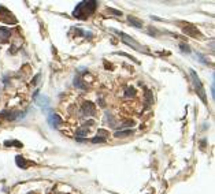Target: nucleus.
<instances>
[{
  "mask_svg": "<svg viewBox=\"0 0 215 194\" xmlns=\"http://www.w3.org/2000/svg\"><path fill=\"white\" fill-rule=\"evenodd\" d=\"M189 73H190L192 81H193V84H195V89H196V92H197V94H199V97L202 98L203 103H207V98H205V92H204V87H203V85H202V81L199 79L197 74L195 73V70H189Z\"/></svg>",
  "mask_w": 215,
  "mask_h": 194,
  "instance_id": "f257e3e1",
  "label": "nucleus"
},
{
  "mask_svg": "<svg viewBox=\"0 0 215 194\" xmlns=\"http://www.w3.org/2000/svg\"><path fill=\"white\" fill-rule=\"evenodd\" d=\"M39 93H40V90L34 92V94H33V100L36 101L37 105H40V107L42 108V111L48 110L49 108V98L47 96H39Z\"/></svg>",
  "mask_w": 215,
  "mask_h": 194,
  "instance_id": "f03ea898",
  "label": "nucleus"
},
{
  "mask_svg": "<svg viewBox=\"0 0 215 194\" xmlns=\"http://www.w3.org/2000/svg\"><path fill=\"white\" fill-rule=\"evenodd\" d=\"M47 122L52 129H58V126L62 123V118L59 116L58 113H55L54 111H49L48 118H47Z\"/></svg>",
  "mask_w": 215,
  "mask_h": 194,
  "instance_id": "7ed1b4c3",
  "label": "nucleus"
},
{
  "mask_svg": "<svg viewBox=\"0 0 215 194\" xmlns=\"http://www.w3.org/2000/svg\"><path fill=\"white\" fill-rule=\"evenodd\" d=\"M1 115L6 116L7 120H16V119H19V118L25 116V112H19V111H3Z\"/></svg>",
  "mask_w": 215,
  "mask_h": 194,
  "instance_id": "20e7f679",
  "label": "nucleus"
},
{
  "mask_svg": "<svg viewBox=\"0 0 215 194\" xmlns=\"http://www.w3.org/2000/svg\"><path fill=\"white\" fill-rule=\"evenodd\" d=\"M82 112H84L85 116H93L94 112H96V108H94L93 103L85 101V103L82 104Z\"/></svg>",
  "mask_w": 215,
  "mask_h": 194,
  "instance_id": "39448f33",
  "label": "nucleus"
},
{
  "mask_svg": "<svg viewBox=\"0 0 215 194\" xmlns=\"http://www.w3.org/2000/svg\"><path fill=\"white\" fill-rule=\"evenodd\" d=\"M112 30H114V32L117 33V34H119V36H121L122 39H123V42H126L127 45L133 47L134 49H140V45H138V44H137V42L134 41V39H130V37H129V36H126V34H123V33H119V32H117V30H115V29H112Z\"/></svg>",
  "mask_w": 215,
  "mask_h": 194,
  "instance_id": "423d86ee",
  "label": "nucleus"
},
{
  "mask_svg": "<svg viewBox=\"0 0 215 194\" xmlns=\"http://www.w3.org/2000/svg\"><path fill=\"white\" fill-rule=\"evenodd\" d=\"M11 36V30L8 27H0V41L7 42Z\"/></svg>",
  "mask_w": 215,
  "mask_h": 194,
  "instance_id": "0eeeda50",
  "label": "nucleus"
},
{
  "mask_svg": "<svg viewBox=\"0 0 215 194\" xmlns=\"http://www.w3.org/2000/svg\"><path fill=\"white\" fill-rule=\"evenodd\" d=\"M133 134V130L129 129V130H119V131H115L114 137L115 138H125V137H129Z\"/></svg>",
  "mask_w": 215,
  "mask_h": 194,
  "instance_id": "6e6552de",
  "label": "nucleus"
},
{
  "mask_svg": "<svg viewBox=\"0 0 215 194\" xmlns=\"http://www.w3.org/2000/svg\"><path fill=\"white\" fill-rule=\"evenodd\" d=\"M15 163H16V165H18L19 168H23V170H26V168H28L26 158L23 157V156H21V155L16 156V157H15Z\"/></svg>",
  "mask_w": 215,
  "mask_h": 194,
  "instance_id": "1a4fd4ad",
  "label": "nucleus"
},
{
  "mask_svg": "<svg viewBox=\"0 0 215 194\" xmlns=\"http://www.w3.org/2000/svg\"><path fill=\"white\" fill-rule=\"evenodd\" d=\"M74 86L78 87V89H86V86H85L84 81H82V78L80 75H75L74 77Z\"/></svg>",
  "mask_w": 215,
  "mask_h": 194,
  "instance_id": "9d476101",
  "label": "nucleus"
},
{
  "mask_svg": "<svg viewBox=\"0 0 215 194\" xmlns=\"http://www.w3.org/2000/svg\"><path fill=\"white\" fill-rule=\"evenodd\" d=\"M184 33H185V34H189V36H192V37H197V36H199V32H197L195 27H192V26L185 27V29H184Z\"/></svg>",
  "mask_w": 215,
  "mask_h": 194,
  "instance_id": "9b49d317",
  "label": "nucleus"
},
{
  "mask_svg": "<svg viewBox=\"0 0 215 194\" xmlns=\"http://www.w3.org/2000/svg\"><path fill=\"white\" fill-rule=\"evenodd\" d=\"M127 19H129V23H130L132 26H134V27H138V29H140V27H143V22H141V21H138L137 18H134V16H129Z\"/></svg>",
  "mask_w": 215,
  "mask_h": 194,
  "instance_id": "f8f14e48",
  "label": "nucleus"
},
{
  "mask_svg": "<svg viewBox=\"0 0 215 194\" xmlns=\"http://www.w3.org/2000/svg\"><path fill=\"white\" fill-rule=\"evenodd\" d=\"M107 141V137H103V136H94L93 138L91 139V142L92 144H103V142H106Z\"/></svg>",
  "mask_w": 215,
  "mask_h": 194,
  "instance_id": "ddd939ff",
  "label": "nucleus"
},
{
  "mask_svg": "<svg viewBox=\"0 0 215 194\" xmlns=\"http://www.w3.org/2000/svg\"><path fill=\"white\" fill-rule=\"evenodd\" d=\"M179 49H181L182 52H185V53H190V47H189L188 44L181 42V44H179Z\"/></svg>",
  "mask_w": 215,
  "mask_h": 194,
  "instance_id": "4468645a",
  "label": "nucleus"
},
{
  "mask_svg": "<svg viewBox=\"0 0 215 194\" xmlns=\"http://www.w3.org/2000/svg\"><path fill=\"white\" fill-rule=\"evenodd\" d=\"M4 145L6 146H22V144L21 142H18V141H6V142H4Z\"/></svg>",
  "mask_w": 215,
  "mask_h": 194,
  "instance_id": "2eb2a0df",
  "label": "nucleus"
},
{
  "mask_svg": "<svg viewBox=\"0 0 215 194\" xmlns=\"http://www.w3.org/2000/svg\"><path fill=\"white\" fill-rule=\"evenodd\" d=\"M133 126H134V122H133V120H126L125 123H122L119 129H125V127H133Z\"/></svg>",
  "mask_w": 215,
  "mask_h": 194,
  "instance_id": "dca6fc26",
  "label": "nucleus"
},
{
  "mask_svg": "<svg viewBox=\"0 0 215 194\" xmlns=\"http://www.w3.org/2000/svg\"><path fill=\"white\" fill-rule=\"evenodd\" d=\"M134 89L133 87H127L126 90H125V97H132V96H134Z\"/></svg>",
  "mask_w": 215,
  "mask_h": 194,
  "instance_id": "f3484780",
  "label": "nucleus"
},
{
  "mask_svg": "<svg viewBox=\"0 0 215 194\" xmlns=\"http://www.w3.org/2000/svg\"><path fill=\"white\" fill-rule=\"evenodd\" d=\"M88 134V130L86 129H80V130H77V136L75 137H84L85 138V136Z\"/></svg>",
  "mask_w": 215,
  "mask_h": 194,
  "instance_id": "a211bd4d",
  "label": "nucleus"
},
{
  "mask_svg": "<svg viewBox=\"0 0 215 194\" xmlns=\"http://www.w3.org/2000/svg\"><path fill=\"white\" fill-rule=\"evenodd\" d=\"M196 58L199 59V60H200V61H202L203 64H208V61H207V59H205V58H204V56H203V55H202V53H196Z\"/></svg>",
  "mask_w": 215,
  "mask_h": 194,
  "instance_id": "6ab92c4d",
  "label": "nucleus"
},
{
  "mask_svg": "<svg viewBox=\"0 0 215 194\" xmlns=\"http://www.w3.org/2000/svg\"><path fill=\"white\" fill-rule=\"evenodd\" d=\"M107 11H108L110 14H114V15H119V16L122 15V13H121V11H117V10H114V8H108Z\"/></svg>",
  "mask_w": 215,
  "mask_h": 194,
  "instance_id": "aec40b11",
  "label": "nucleus"
},
{
  "mask_svg": "<svg viewBox=\"0 0 215 194\" xmlns=\"http://www.w3.org/2000/svg\"><path fill=\"white\" fill-rule=\"evenodd\" d=\"M39 79H40V74H37L36 77H34V79H32V85H36Z\"/></svg>",
  "mask_w": 215,
  "mask_h": 194,
  "instance_id": "412c9836",
  "label": "nucleus"
},
{
  "mask_svg": "<svg viewBox=\"0 0 215 194\" xmlns=\"http://www.w3.org/2000/svg\"><path fill=\"white\" fill-rule=\"evenodd\" d=\"M75 141H78V142H84L85 138L84 137H75Z\"/></svg>",
  "mask_w": 215,
  "mask_h": 194,
  "instance_id": "4be33fe9",
  "label": "nucleus"
},
{
  "mask_svg": "<svg viewBox=\"0 0 215 194\" xmlns=\"http://www.w3.org/2000/svg\"><path fill=\"white\" fill-rule=\"evenodd\" d=\"M85 37H86V39H92V37H93V34H92L91 32H88V33H85Z\"/></svg>",
  "mask_w": 215,
  "mask_h": 194,
  "instance_id": "5701e85b",
  "label": "nucleus"
},
{
  "mask_svg": "<svg viewBox=\"0 0 215 194\" xmlns=\"http://www.w3.org/2000/svg\"><path fill=\"white\" fill-rule=\"evenodd\" d=\"M3 82H4V84H8V78H7V77H3Z\"/></svg>",
  "mask_w": 215,
  "mask_h": 194,
  "instance_id": "b1692460",
  "label": "nucleus"
}]
</instances>
